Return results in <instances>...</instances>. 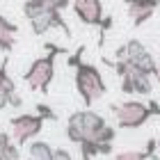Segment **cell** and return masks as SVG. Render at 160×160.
Masks as SVG:
<instances>
[{"label": "cell", "mask_w": 160, "mask_h": 160, "mask_svg": "<svg viewBox=\"0 0 160 160\" xmlns=\"http://www.w3.org/2000/svg\"><path fill=\"white\" fill-rule=\"evenodd\" d=\"M23 14L28 16L30 28H32V32L37 34V37L46 34L48 30H53V28H60L67 37H71V28L67 25V21L62 18V12L53 7V2L34 5V2H30V0H25L23 2Z\"/></svg>", "instance_id": "1"}, {"label": "cell", "mask_w": 160, "mask_h": 160, "mask_svg": "<svg viewBox=\"0 0 160 160\" xmlns=\"http://www.w3.org/2000/svg\"><path fill=\"white\" fill-rule=\"evenodd\" d=\"M73 82H76V92L80 94L85 108H92L98 98H103L105 92H108V85H105L103 76H101L98 67L87 64V62H80L76 67Z\"/></svg>", "instance_id": "2"}, {"label": "cell", "mask_w": 160, "mask_h": 160, "mask_svg": "<svg viewBox=\"0 0 160 160\" xmlns=\"http://www.w3.org/2000/svg\"><path fill=\"white\" fill-rule=\"evenodd\" d=\"M105 126V119L94 110H78L73 114H69L67 121V137L73 144H82V142H94V137L101 128Z\"/></svg>", "instance_id": "3"}, {"label": "cell", "mask_w": 160, "mask_h": 160, "mask_svg": "<svg viewBox=\"0 0 160 160\" xmlns=\"http://www.w3.org/2000/svg\"><path fill=\"white\" fill-rule=\"evenodd\" d=\"M110 110L117 119V126L119 128H126V130H135V128H142L153 114H151L149 105L142 103V101H123V103H112Z\"/></svg>", "instance_id": "4"}, {"label": "cell", "mask_w": 160, "mask_h": 160, "mask_svg": "<svg viewBox=\"0 0 160 160\" xmlns=\"http://www.w3.org/2000/svg\"><path fill=\"white\" fill-rule=\"evenodd\" d=\"M55 60L57 55L55 53H46L43 57H37L28 71L23 73V80L28 82L32 92H41V94H48V87L55 78Z\"/></svg>", "instance_id": "5"}, {"label": "cell", "mask_w": 160, "mask_h": 160, "mask_svg": "<svg viewBox=\"0 0 160 160\" xmlns=\"http://www.w3.org/2000/svg\"><path fill=\"white\" fill-rule=\"evenodd\" d=\"M9 128H12V140L16 147H23V144L32 142L34 137L41 133L43 128V119L39 114H16V117L9 119Z\"/></svg>", "instance_id": "6"}, {"label": "cell", "mask_w": 160, "mask_h": 160, "mask_svg": "<svg viewBox=\"0 0 160 160\" xmlns=\"http://www.w3.org/2000/svg\"><path fill=\"white\" fill-rule=\"evenodd\" d=\"M126 62H128L130 69L140 71V73L156 76L158 62H156V57L149 53L147 46H144L140 39H130V41H126Z\"/></svg>", "instance_id": "7"}, {"label": "cell", "mask_w": 160, "mask_h": 160, "mask_svg": "<svg viewBox=\"0 0 160 160\" xmlns=\"http://www.w3.org/2000/svg\"><path fill=\"white\" fill-rule=\"evenodd\" d=\"M71 9L76 12V16L80 23L98 28L101 18L105 16L103 14V2L101 0H71Z\"/></svg>", "instance_id": "8"}, {"label": "cell", "mask_w": 160, "mask_h": 160, "mask_svg": "<svg viewBox=\"0 0 160 160\" xmlns=\"http://www.w3.org/2000/svg\"><path fill=\"white\" fill-rule=\"evenodd\" d=\"M16 32H18V25L0 14V50L2 53L9 55L14 50V46H16Z\"/></svg>", "instance_id": "9"}, {"label": "cell", "mask_w": 160, "mask_h": 160, "mask_svg": "<svg viewBox=\"0 0 160 160\" xmlns=\"http://www.w3.org/2000/svg\"><path fill=\"white\" fill-rule=\"evenodd\" d=\"M126 76L130 78V82H133V94H142V96H149V94L153 92V82H151V76L140 73V71H135V69H130Z\"/></svg>", "instance_id": "10"}, {"label": "cell", "mask_w": 160, "mask_h": 160, "mask_svg": "<svg viewBox=\"0 0 160 160\" xmlns=\"http://www.w3.org/2000/svg\"><path fill=\"white\" fill-rule=\"evenodd\" d=\"M53 158V147L43 140H32L28 147V160H50Z\"/></svg>", "instance_id": "11"}, {"label": "cell", "mask_w": 160, "mask_h": 160, "mask_svg": "<svg viewBox=\"0 0 160 160\" xmlns=\"http://www.w3.org/2000/svg\"><path fill=\"white\" fill-rule=\"evenodd\" d=\"M128 9V16L133 18V25L137 28V25H144L147 21L153 16V12L156 9H149V7H126Z\"/></svg>", "instance_id": "12"}, {"label": "cell", "mask_w": 160, "mask_h": 160, "mask_svg": "<svg viewBox=\"0 0 160 160\" xmlns=\"http://www.w3.org/2000/svg\"><path fill=\"white\" fill-rule=\"evenodd\" d=\"M114 137H117V128H112V126H108V123H105V126L96 133L94 142H96V144H112Z\"/></svg>", "instance_id": "13"}, {"label": "cell", "mask_w": 160, "mask_h": 160, "mask_svg": "<svg viewBox=\"0 0 160 160\" xmlns=\"http://www.w3.org/2000/svg\"><path fill=\"white\" fill-rule=\"evenodd\" d=\"M114 160H151L147 151H135V149H128V151H119Z\"/></svg>", "instance_id": "14"}, {"label": "cell", "mask_w": 160, "mask_h": 160, "mask_svg": "<svg viewBox=\"0 0 160 160\" xmlns=\"http://www.w3.org/2000/svg\"><path fill=\"white\" fill-rule=\"evenodd\" d=\"M34 110H37V114H39L43 121H46V119L48 121H57V112L50 105H46V103H37V105H34Z\"/></svg>", "instance_id": "15"}, {"label": "cell", "mask_w": 160, "mask_h": 160, "mask_svg": "<svg viewBox=\"0 0 160 160\" xmlns=\"http://www.w3.org/2000/svg\"><path fill=\"white\" fill-rule=\"evenodd\" d=\"M160 0H123L126 7H149V9H158Z\"/></svg>", "instance_id": "16"}, {"label": "cell", "mask_w": 160, "mask_h": 160, "mask_svg": "<svg viewBox=\"0 0 160 160\" xmlns=\"http://www.w3.org/2000/svg\"><path fill=\"white\" fill-rule=\"evenodd\" d=\"M82 55H85V46H78V50H76V53H73V55H69V60H67V64H69L71 69H76L78 64L82 62Z\"/></svg>", "instance_id": "17"}, {"label": "cell", "mask_w": 160, "mask_h": 160, "mask_svg": "<svg viewBox=\"0 0 160 160\" xmlns=\"http://www.w3.org/2000/svg\"><path fill=\"white\" fill-rule=\"evenodd\" d=\"M50 160H73V156L67 149H53V158Z\"/></svg>", "instance_id": "18"}, {"label": "cell", "mask_w": 160, "mask_h": 160, "mask_svg": "<svg viewBox=\"0 0 160 160\" xmlns=\"http://www.w3.org/2000/svg\"><path fill=\"white\" fill-rule=\"evenodd\" d=\"M9 105H12V108H21V105H23V98L14 92V94H9Z\"/></svg>", "instance_id": "19"}, {"label": "cell", "mask_w": 160, "mask_h": 160, "mask_svg": "<svg viewBox=\"0 0 160 160\" xmlns=\"http://www.w3.org/2000/svg\"><path fill=\"white\" fill-rule=\"evenodd\" d=\"M114 60H126V43L114 48Z\"/></svg>", "instance_id": "20"}, {"label": "cell", "mask_w": 160, "mask_h": 160, "mask_svg": "<svg viewBox=\"0 0 160 160\" xmlns=\"http://www.w3.org/2000/svg\"><path fill=\"white\" fill-rule=\"evenodd\" d=\"M7 62H9V57H5V60H2V64H0V87H2V80H5V76H9V73H7Z\"/></svg>", "instance_id": "21"}, {"label": "cell", "mask_w": 160, "mask_h": 160, "mask_svg": "<svg viewBox=\"0 0 160 160\" xmlns=\"http://www.w3.org/2000/svg\"><path fill=\"white\" fill-rule=\"evenodd\" d=\"M53 7L55 9H67V7H71V0H53Z\"/></svg>", "instance_id": "22"}, {"label": "cell", "mask_w": 160, "mask_h": 160, "mask_svg": "<svg viewBox=\"0 0 160 160\" xmlns=\"http://www.w3.org/2000/svg\"><path fill=\"white\" fill-rule=\"evenodd\" d=\"M149 110H151V114H156V117H160V103L158 101H149Z\"/></svg>", "instance_id": "23"}, {"label": "cell", "mask_w": 160, "mask_h": 160, "mask_svg": "<svg viewBox=\"0 0 160 160\" xmlns=\"http://www.w3.org/2000/svg\"><path fill=\"white\" fill-rule=\"evenodd\" d=\"M7 105H9V96H7V94H2V92H0V110H5Z\"/></svg>", "instance_id": "24"}, {"label": "cell", "mask_w": 160, "mask_h": 160, "mask_svg": "<svg viewBox=\"0 0 160 160\" xmlns=\"http://www.w3.org/2000/svg\"><path fill=\"white\" fill-rule=\"evenodd\" d=\"M12 142V137L5 133V130H0V147H5V144H9Z\"/></svg>", "instance_id": "25"}, {"label": "cell", "mask_w": 160, "mask_h": 160, "mask_svg": "<svg viewBox=\"0 0 160 160\" xmlns=\"http://www.w3.org/2000/svg\"><path fill=\"white\" fill-rule=\"evenodd\" d=\"M30 2H34V5H48V2H53V0H30Z\"/></svg>", "instance_id": "26"}, {"label": "cell", "mask_w": 160, "mask_h": 160, "mask_svg": "<svg viewBox=\"0 0 160 160\" xmlns=\"http://www.w3.org/2000/svg\"><path fill=\"white\" fill-rule=\"evenodd\" d=\"M156 80L160 82V60H158V69H156Z\"/></svg>", "instance_id": "27"}, {"label": "cell", "mask_w": 160, "mask_h": 160, "mask_svg": "<svg viewBox=\"0 0 160 160\" xmlns=\"http://www.w3.org/2000/svg\"><path fill=\"white\" fill-rule=\"evenodd\" d=\"M158 151H160V140H158Z\"/></svg>", "instance_id": "28"}, {"label": "cell", "mask_w": 160, "mask_h": 160, "mask_svg": "<svg viewBox=\"0 0 160 160\" xmlns=\"http://www.w3.org/2000/svg\"><path fill=\"white\" fill-rule=\"evenodd\" d=\"M158 9H160V2H158Z\"/></svg>", "instance_id": "29"}]
</instances>
